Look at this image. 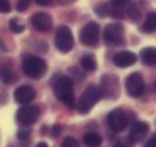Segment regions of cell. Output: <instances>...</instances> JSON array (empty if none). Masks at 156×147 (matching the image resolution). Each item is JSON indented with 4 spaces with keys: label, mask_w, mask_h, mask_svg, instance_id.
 <instances>
[{
    "label": "cell",
    "mask_w": 156,
    "mask_h": 147,
    "mask_svg": "<svg viewBox=\"0 0 156 147\" xmlns=\"http://www.w3.org/2000/svg\"><path fill=\"white\" fill-rule=\"evenodd\" d=\"M31 23L32 26L40 31V32H48L52 26V19L46 14V13H37L31 17Z\"/></svg>",
    "instance_id": "7c38bea8"
},
{
    "label": "cell",
    "mask_w": 156,
    "mask_h": 147,
    "mask_svg": "<svg viewBox=\"0 0 156 147\" xmlns=\"http://www.w3.org/2000/svg\"><path fill=\"white\" fill-rule=\"evenodd\" d=\"M55 46L60 52L66 54L73 48V35L67 26H60L55 32Z\"/></svg>",
    "instance_id": "5b68a950"
},
{
    "label": "cell",
    "mask_w": 156,
    "mask_h": 147,
    "mask_svg": "<svg viewBox=\"0 0 156 147\" xmlns=\"http://www.w3.org/2000/svg\"><path fill=\"white\" fill-rule=\"evenodd\" d=\"M29 3H31V0H19V3H17V11H25V9H28Z\"/></svg>",
    "instance_id": "4316f807"
},
{
    "label": "cell",
    "mask_w": 156,
    "mask_h": 147,
    "mask_svg": "<svg viewBox=\"0 0 156 147\" xmlns=\"http://www.w3.org/2000/svg\"><path fill=\"white\" fill-rule=\"evenodd\" d=\"M126 11H127V16H129V19H130L132 22H139V20H141V11H139V8H138L136 3L130 2V3L126 6Z\"/></svg>",
    "instance_id": "ffe728a7"
},
{
    "label": "cell",
    "mask_w": 156,
    "mask_h": 147,
    "mask_svg": "<svg viewBox=\"0 0 156 147\" xmlns=\"http://www.w3.org/2000/svg\"><path fill=\"white\" fill-rule=\"evenodd\" d=\"M154 89H156V83H154Z\"/></svg>",
    "instance_id": "836d02e7"
},
{
    "label": "cell",
    "mask_w": 156,
    "mask_h": 147,
    "mask_svg": "<svg viewBox=\"0 0 156 147\" xmlns=\"http://www.w3.org/2000/svg\"><path fill=\"white\" fill-rule=\"evenodd\" d=\"M150 130V126L145 123V121H136L135 124H132V129H130V133H129V139L132 142H139L144 139V136L148 133Z\"/></svg>",
    "instance_id": "8fae6325"
},
{
    "label": "cell",
    "mask_w": 156,
    "mask_h": 147,
    "mask_svg": "<svg viewBox=\"0 0 156 147\" xmlns=\"http://www.w3.org/2000/svg\"><path fill=\"white\" fill-rule=\"evenodd\" d=\"M11 11V5L8 0H0V14H6Z\"/></svg>",
    "instance_id": "484cf974"
},
{
    "label": "cell",
    "mask_w": 156,
    "mask_h": 147,
    "mask_svg": "<svg viewBox=\"0 0 156 147\" xmlns=\"http://www.w3.org/2000/svg\"><path fill=\"white\" fill-rule=\"evenodd\" d=\"M54 86V94L55 97L64 103L67 107H73L75 106V98H73V83L70 77L61 75L57 78V81L52 84Z\"/></svg>",
    "instance_id": "6da1fadb"
},
{
    "label": "cell",
    "mask_w": 156,
    "mask_h": 147,
    "mask_svg": "<svg viewBox=\"0 0 156 147\" xmlns=\"http://www.w3.org/2000/svg\"><path fill=\"white\" fill-rule=\"evenodd\" d=\"M61 147H80V144H78V141H76L75 138H70V136H67V138L63 141Z\"/></svg>",
    "instance_id": "d4e9b609"
},
{
    "label": "cell",
    "mask_w": 156,
    "mask_h": 147,
    "mask_svg": "<svg viewBox=\"0 0 156 147\" xmlns=\"http://www.w3.org/2000/svg\"><path fill=\"white\" fill-rule=\"evenodd\" d=\"M80 63H81V67H83L84 70H87V72H92V70L97 69V60H95V57H94L92 54L83 55L81 60H80Z\"/></svg>",
    "instance_id": "ac0fdd59"
},
{
    "label": "cell",
    "mask_w": 156,
    "mask_h": 147,
    "mask_svg": "<svg viewBox=\"0 0 156 147\" xmlns=\"http://www.w3.org/2000/svg\"><path fill=\"white\" fill-rule=\"evenodd\" d=\"M38 117H40V109L37 106L26 104V106H22L17 112V121L20 124H26V126L34 124L38 120Z\"/></svg>",
    "instance_id": "30bf717a"
},
{
    "label": "cell",
    "mask_w": 156,
    "mask_h": 147,
    "mask_svg": "<svg viewBox=\"0 0 156 147\" xmlns=\"http://www.w3.org/2000/svg\"><path fill=\"white\" fill-rule=\"evenodd\" d=\"M101 92L103 97L109 100H116L119 97V80L112 75V74H106L101 77Z\"/></svg>",
    "instance_id": "277c9868"
},
{
    "label": "cell",
    "mask_w": 156,
    "mask_h": 147,
    "mask_svg": "<svg viewBox=\"0 0 156 147\" xmlns=\"http://www.w3.org/2000/svg\"><path fill=\"white\" fill-rule=\"evenodd\" d=\"M103 98V92H101V88L97 86V84H90L86 88V91L81 94L80 100L76 103V109L81 115H87L92 107Z\"/></svg>",
    "instance_id": "7a4b0ae2"
},
{
    "label": "cell",
    "mask_w": 156,
    "mask_h": 147,
    "mask_svg": "<svg viewBox=\"0 0 156 147\" xmlns=\"http://www.w3.org/2000/svg\"><path fill=\"white\" fill-rule=\"evenodd\" d=\"M17 138H19V141H22V142H28L29 138H31V132H29L28 129H22V130H19Z\"/></svg>",
    "instance_id": "cb8c5ba5"
},
{
    "label": "cell",
    "mask_w": 156,
    "mask_h": 147,
    "mask_svg": "<svg viewBox=\"0 0 156 147\" xmlns=\"http://www.w3.org/2000/svg\"><path fill=\"white\" fill-rule=\"evenodd\" d=\"M104 40L109 45H118L119 41H122L124 37V26L121 23H110L104 28Z\"/></svg>",
    "instance_id": "9c48e42d"
},
{
    "label": "cell",
    "mask_w": 156,
    "mask_h": 147,
    "mask_svg": "<svg viewBox=\"0 0 156 147\" xmlns=\"http://www.w3.org/2000/svg\"><path fill=\"white\" fill-rule=\"evenodd\" d=\"M76 0H58V3L60 5H63V6H66V5H72V3H75Z\"/></svg>",
    "instance_id": "1f68e13d"
},
{
    "label": "cell",
    "mask_w": 156,
    "mask_h": 147,
    "mask_svg": "<svg viewBox=\"0 0 156 147\" xmlns=\"http://www.w3.org/2000/svg\"><path fill=\"white\" fill-rule=\"evenodd\" d=\"M141 61L145 64V66H156V48H144L141 49Z\"/></svg>",
    "instance_id": "9a60e30c"
},
{
    "label": "cell",
    "mask_w": 156,
    "mask_h": 147,
    "mask_svg": "<svg viewBox=\"0 0 156 147\" xmlns=\"http://www.w3.org/2000/svg\"><path fill=\"white\" fill-rule=\"evenodd\" d=\"M14 78H16V75H14V72H12L11 64H3L2 67H0V80H2L5 84L12 83Z\"/></svg>",
    "instance_id": "e0dca14e"
},
{
    "label": "cell",
    "mask_w": 156,
    "mask_h": 147,
    "mask_svg": "<svg viewBox=\"0 0 156 147\" xmlns=\"http://www.w3.org/2000/svg\"><path fill=\"white\" fill-rule=\"evenodd\" d=\"M35 147H49V145H48L46 142H38V144H37Z\"/></svg>",
    "instance_id": "d6a6232c"
},
{
    "label": "cell",
    "mask_w": 156,
    "mask_h": 147,
    "mask_svg": "<svg viewBox=\"0 0 156 147\" xmlns=\"http://www.w3.org/2000/svg\"><path fill=\"white\" fill-rule=\"evenodd\" d=\"M23 72L29 78L38 80L46 74V63L43 58L35 55H28L23 60Z\"/></svg>",
    "instance_id": "3957f363"
},
{
    "label": "cell",
    "mask_w": 156,
    "mask_h": 147,
    "mask_svg": "<svg viewBox=\"0 0 156 147\" xmlns=\"http://www.w3.org/2000/svg\"><path fill=\"white\" fill-rule=\"evenodd\" d=\"M35 98V91L31 86H20L14 92V100L19 104H28Z\"/></svg>",
    "instance_id": "4fadbf2b"
},
{
    "label": "cell",
    "mask_w": 156,
    "mask_h": 147,
    "mask_svg": "<svg viewBox=\"0 0 156 147\" xmlns=\"http://www.w3.org/2000/svg\"><path fill=\"white\" fill-rule=\"evenodd\" d=\"M52 2H54V0H35V3L40 5V6H48V5H51Z\"/></svg>",
    "instance_id": "f546056e"
},
{
    "label": "cell",
    "mask_w": 156,
    "mask_h": 147,
    "mask_svg": "<svg viewBox=\"0 0 156 147\" xmlns=\"http://www.w3.org/2000/svg\"><path fill=\"white\" fill-rule=\"evenodd\" d=\"M113 63L118 67H129V66H133L136 63V55L133 52H129V51H121V52L113 55Z\"/></svg>",
    "instance_id": "5bb4252c"
},
{
    "label": "cell",
    "mask_w": 156,
    "mask_h": 147,
    "mask_svg": "<svg viewBox=\"0 0 156 147\" xmlns=\"http://www.w3.org/2000/svg\"><path fill=\"white\" fill-rule=\"evenodd\" d=\"M141 31H142V32H147V34L156 31V13H154V11H151V13L147 14L144 23L141 25Z\"/></svg>",
    "instance_id": "2e32d148"
},
{
    "label": "cell",
    "mask_w": 156,
    "mask_h": 147,
    "mask_svg": "<svg viewBox=\"0 0 156 147\" xmlns=\"http://www.w3.org/2000/svg\"><path fill=\"white\" fill-rule=\"evenodd\" d=\"M9 29L14 32V34H22L23 31H25V25L19 20V19H11L9 20Z\"/></svg>",
    "instance_id": "44dd1931"
},
{
    "label": "cell",
    "mask_w": 156,
    "mask_h": 147,
    "mask_svg": "<svg viewBox=\"0 0 156 147\" xmlns=\"http://www.w3.org/2000/svg\"><path fill=\"white\" fill-rule=\"evenodd\" d=\"M144 147H156V135H153L147 142H145V145Z\"/></svg>",
    "instance_id": "f1b7e54d"
},
{
    "label": "cell",
    "mask_w": 156,
    "mask_h": 147,
    "mask_svg": "<svg viewBox=\"0 0 156 147\" xmlns=\"http://www.w3.org/2000/svg\"><path fill=\"white\" fill-rule=\"evenodd\" d=\"M126 91L130 97L138 98L144 92V80L138 72H133L126 78Z\"/></svg>",
    "instance_id": "52a82bcc"
},
{
    "label": "cell",
    "mask_w": 156,
    "mask_h": 147,
    "mask_svg": "<svg viewBox=\"0 0 156 147\" xmlns=\"http://www.w3.org/2000/svg\"><path fill=\"white\" fill-rule=\"evenodd\" d=\"M130 3V0H110V6L116 9H124Z\"/></svg>",
    "instance_id": "603a6c76"
},
{
    "label": "cell",
    "mask_w": 156,
    "mask_h": 147,
    "mask_svg": "<svg viewBox=\"0 0 156 147\" xmlns=\"http://www.w3.org/2000/svg\"><path fill=\"white\" fill-rule=\"evenodd\" d=\"M132 144H133V142H132L130 139H119V141L115 142V147H133Z\"/></svg>",
    "instance_id": "83f0119b"
},
{
    "label": "cell",
    "mask_w": 156,
    "mask_h": 147,
    "mask_svg": "<svg viewBox=\"0 0 156 147\" xmlns=\"http://www.w3.org/2000/svg\"><path fill=\"white\" fill-rule=\"evenodd\" d=\"M107 123H109V127L113 130V132H122L126 127H127V115L124 113L122 109H113L109 117H107Z\"/></svg>",
    "instance_id": "ba28073f"
},
{
    "label": "cell",
    "mask_w": 156,
    "mask_h": 147,
    "mask_svg": "<svg viewBox=\"0 0 156 147\" xmlns=\"http://www.w3.org/2000/svg\"><path fill=\"white\" fill-rule=\"evenodd\" d=\"M69 72H70V75H75V77H76V80H81V75L78 74V69H76V67H70Z\"/></svg>",
    "instance_id": "4dcf8cb0"
},
{
    "label": "cell",
    "mask_w": 156,
    "mask_h": 147,
    "mask_svg": "<svg viewBox=\"0 0 156 147\" xmlns=\"http://www.w3.org/2000/svg\"><path fill=\"white\" fill-rule=\"evenodd\" d=\"M83 139H84V144L87 147H100L101 142H103V138L98 133H95V132H87Z\"/></svg>",
    "instance_id": "d6986e66"
},
{
    "label": "cell",
    "mask_w": 156,
    "mask_h": 147,
    "mask_svg": "<svg viewBox=\"0 0 156 147\" xmlns=\"http://www.w3.org/2000/svg\"><path fill=\"white\" fill-rule=\"evenodd\" d=\"M95 13L98 14V17L104 19V17L110 16V6L107 3H100V5L95 6Z\"/></svg>",
    "instance_id": "7402d4cb"
},
{
    "label": "cell",
    "mask_w": 156,
    "mask_h": 147,
    "mask_svg": "<svg viewBox=\"0 0 156 147\" xmlns=\"http://www.w3.org/2000/svg\"><path fill=\"white\" fill-rule=\"evenodd\" d=\"M80 40L86 46H95L100 40V26L95 22L87 23L81 31H80Z\"/></svg>",
    "instance_id": "8992f818"
}]
</instances>
